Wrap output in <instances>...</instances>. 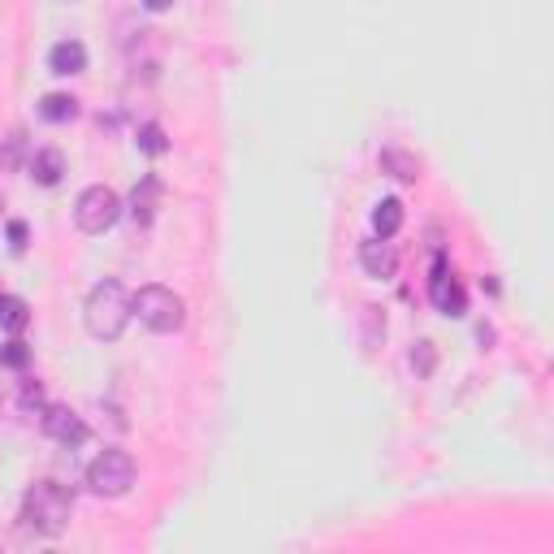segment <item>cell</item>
<instances>
[{
  "mask_svg": "<svg viewBox=\"0 0 554 554\" xmlns=\"http://www.w3.org/2000/svg\"><path fill=\"white\" fill-rule=\"evenodd\" d=\"M130 316H135L130 312V295L117 277H104V282L91 286V295L83 303V325L96 342H117L126 334Z\"/></svg>",
  "mask_w": 554,
  "mask_h": 554,
  "instance_id": "cell-1",
  "label": "cell"
},
{
  "mask_svg": "<svg viewBox=\"0 0 554 554\" xmlns=\"http://www.w3.org/2000/svg\"><path fill=\"white\" fill-rule=\"evenodd\" d=\"M74 516V494L61 481H35L22 498V524L39 537H61Z\"/></svg>",
  "mask_w": 554,
  "mask_h": 554,
  "instance_id": "cell-2",
  "label": "cell"
},
{
  "mask_svg": "<svg viewBox=\"0 0 554 554\" xmlns=\"http://www.w3.org/2000/svg\"><path fill=\"white\" fill-rule=\"evenodd\" d=\"M130 312L139 316V325H148L152 334H178L187 325V303L169 286H143L139 295H130Z\"/></svg>",
  "mask_w": 554,
  "mask_h": 554,
  "instance_id": "cell-3",
  "label": "cell"
},
{
  "mask_svg": "<svg viewBox=\"0 0 554 554\" xmlns=\"http://www.w3.org/2000/svg\"><path fill=\"white\" fill-rule=\"evenodd\" d=\"M87 485H91V494H100V498L130 494V485H135V459L126 451H117V446H109V451H100L87 464Z\"/></svg>",
  "mask_w": 554,
  "mask_h": 554,
  "instance_id": "cell-4",
  "label": "cell"
},
{
  "mask_svg": "<svg viewBox=\"0 0 554 554\" xmlns=\"http://www.w3.org/2000/svg\"><path fill=\"white\" fill-rule=\"evenodd\" d=\"M117 217H122V200H117L113 187H100V182H96V187H87L83 195H78V204H74V221H78V230H83V234L113 230Z\"/></svg>",
  "mask_w": 554,
  "mask_h": 554,
  "instance_id": "cell-5",
  "label": "cell"
},
{
  "mask_svg": "<svg viewBox=\"0 0 554 554\" xmlns=\"http://www.w3.org/2000/svg\"><path fill=\"white\" fill-rule=\"evenodd\" d=\"M429 299H433V308H438L442 316H464V312H468V295H464V286H459V277H455L451 269H446V260H442V256L433 260Z\"/></svg>",
  "mask_w": 554,
  "mask_h": 554,
  "instance_id": "cell-6",
  "label": "cell"
},
{
  "mask_svg": "<svg viewBox=\"0 0 554 554\" xmlns=\"http://www.w3.org/2000/svg\"><path fill=\"white\" fill-rule=\"evenodd\" d=\"M44 433L52 442H61V446H83L87 442V425H83V416L70 412V407H44Z\"/></svg>",
  "mask_w": 554,
  "mask_h": 554,
  "instance_id": "cell-7",
  "label": "cell"
},
{
  "mask_svg": "<svg viewBox=\"0 0 554 554\" xmlns=\"http://www.w3.org/2000/svg\"><path fill=\"white\" fill-rule=\"evenodd\" d=\"M360 265L368 277H394V269H399V252H394V243L390 239H368L360 243Z\"/></svg>",
  "mask_w": 554,
  "mask_h": 554,
  "instance_id": "cell-8",
  "label": "cell"
},
{
  "mask_svg": "<svg viewBox=\"0 0 554 554\" xmlns=\"http://www.w3.org/2000/svg\"><path fill=\"white\" fill-rule=\"evenodd\" d=\"M48 70L70 78V74H83L87 70V48L78 44V39H61V44L48 48Z\"/></svg>",
  "mask_w": 554,
  "mask_h": 554,
  "instance_id": "cell-9",
  "label": "cell"
},
{
  "mask_svg": "<svg viewBox=\"0 0 554 554\" xmlns=\"http://www.w3.org/2000/svg\"><path fill=\"white\" fill-rule=\"evenodd\" d=\"M31 178L39 182V187H57V182L65 178V156L57 148H39L31 156Z\"/></svg>",
  "mask_w": 554,
  "mask_h": 554,
  "instance_id": "cell-10",
  "label": "cell"
},
{
  "mask_svg": "<svg viewBox=\"0 0 554 554\" xmlns=\"http://www.w3.org/2000/svg\"><path fill=\"white\" fill-rule=\"evenodd\" d=\"M156 200H161V182H156L152 174L139 182L135 195H130V213H135L139 226H152V217H156Z\"/></svg>",
  "mask_w": 554,
  "mask_h": 554,
  "instance_id": "cell-11",
  "label": "cell"
},
{
  "mask_svg": "<svg viewBox=\"0 0 554 554\" xmlns=\"http://www.w3.org/2000/svg\"><path fill=\"white\" fill-rule=\"evenodd\" d=\"M381 169H386L390 178H399V182H416L420 178V161L412 152H403V148H381Z\"/></svg>",
  "mask_w": 554,
  "mask_h": 554,
  "instance_id": "cell-12",
  "label": "cell"
},
{
  "mask_svg": "<svg viewBox=\"0 0 554 554\" xmlns=\"http://www.w3.org/2000/svg\"><path fill=\"white\" fill-rule=\"evenodd\" d=\"M39 117H44V122H52V126L74 122V117H78V100L65 96V91H52V96L39 100Z\"/></svg>",
  "mask_w": 554,
  "mask_h": 554,
  "instance_id": "cell-13",
  "label": "cell"
},
{
  "mask_svg": "<svg viewBox=\"0 0 554 554\" xmlns=\"http://www.w3.org/2000/svg\"><path fill=\"white\" fill-rule=\"evenodd\" d=\"M399 226H403V204L390 195V200H381L373 208V230H377V239H394Z\"/></svg>",
  "mask_w": 554,
  "mask_h": 554,
  "instance_id": "cell-14",
  "label": "cell"
},
{
  "mask_svg": "<svg viewBox=\"0 0 554 554\" xmlns=\"http://www.w3.org/2000/svg\"><path fill=\"white\" fill-rule=\"evenodd\" d=\"M26 325H31V308H26V299L0 295V329H9V334H22Z\"/></svg>",
  "mask_w": 554,
  "mask_h": 554,
  "instance_id": "cell-15",
  "label": "cell"
},
{
  "mask_svg": "<svg viewBox=\"0 0 554 554\" xmlns=\"http://www.w3.org/2000/svg\"><path fill=\"white\" fill-rule=\"evenodd\" d=\"M22 161H26V130H9V135L0 139V169L18 174Z\"/></svg>",
  "mask_w": 554,
  "mask_h": 554,
  "instance_id": "cell-16",
  "label": "cell"
},
{
  "mask_svg": "<svg viewBox=\"0 0 554 554\" xmlns=\"http://www.w3.org/2000/svg\"><path fill=\"white\" fill-rule=\"evenodd\" d=\"M139 148L148 152V156H165V152H169L165 126H161V122H143V126H139Z\"/></svg>",
  "mask_w": 554,
  "mask_h": 554,
  "instance_id": "cell-17",
  "label": "cell"
},
{
  "mask_svg": "<svg viewBox=\"0 0 554 554\" xmlns=\"http://www.w3.org/2000/svg\"><path fill=\"white\" fill-rule=\"evenodd\" d=\"M44 390H39V381H22L18 386V412L22 416H44Z\"/></svg>",
  "mask_w": 554,
  "mask_h": 554,
  "instance_id": "cell-18",
  "label": "cell"
},
{
  "mask_svg": "<svg viewBox=\"0 0 554 554\" xmlns=\"http://www.w3.org/2000/svg\"><path fill=\"white\" fill-rule=\"evenodd\" d=\"M26 364H31V347H26L22 338H9L5 347H0V368H13V373H22Z\"/></svg>",
  "mask_w": 554,
  "mask_h": 554,
  "instance_id": "cell-19",
  "label": "cell"
},
{
  "mask_svg": "<svg viewBox=\"0 0 554 554\" xmlns=\"http://www.w3.org/2000/svg\"><path fill=\"white\" fill-rule=\"evenodd\" d=\"M412 368L420 377H429L433 373V342H416V351H412Z\"/></svg>",
  "mask_w": 554,
  "mask_h": 554,
  "instance_id": "cell-20",
  "label": "cell"
},
{
  "mask_svg": "<svg viewBox=\"0 0 554 554\" xmlns=\"http://www.w3.org/2000/svg\"><path fill=\"white\" fill-rule=\"evenodd\" d=\"M9 247H13V252H22V247H26V221H9Z\"/></svg>",
  "mask_w": 554,
  "mask_h": 554,
  "instance_id": "cell-21",
  "label": "cell"
},
{
  "mask_svg": "<svg viewBox=\"0 0 554 554\" xmlns=\"http://www.w3.org/2000/svg\"><path fill=\"white\" fill-rule=\"evenodd\" d=\"M143 5H148V9H152V13H165V9H169V5H174V0H143Z\"/></svg>",
  "mask_w": 554,
  "mask_h": 554,
  "instance_id": "cell-22",
  "label": "cell"
},
{
  "mask_svg": "<svg viewBox=\"0 0 554 554\" xmlns=\"http://www.w3.org/2000/svg\"><path fill=\"white\" fill-rule=\"evenodd\" d=\"M0 213H5V200H0Z\"/></svg>",
  "mask_w": 554,
  "mask_h": 554,
  "instance_id": "cell-23",
  "label": "cell"
}]
</instances>
